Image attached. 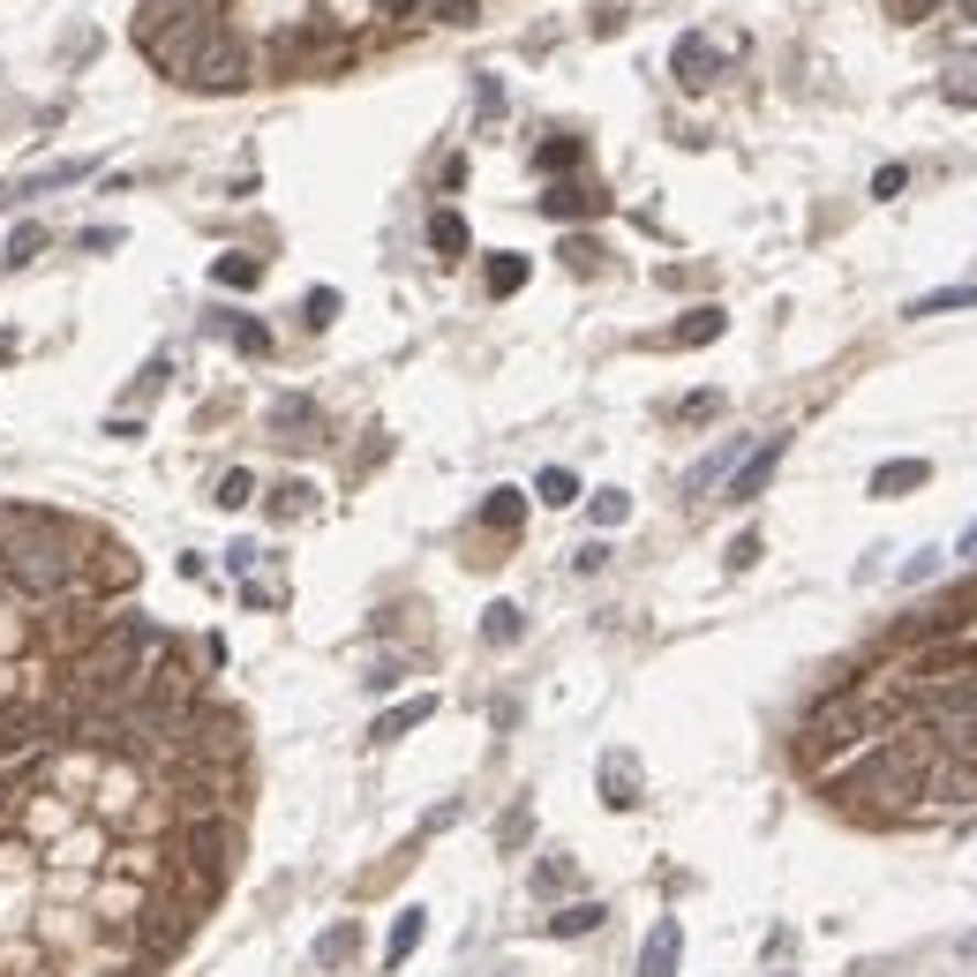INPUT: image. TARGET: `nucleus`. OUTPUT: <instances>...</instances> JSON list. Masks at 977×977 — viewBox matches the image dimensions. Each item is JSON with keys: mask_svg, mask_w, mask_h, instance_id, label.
Returning <instances> with one entry per match:
<instances>
[{"mask_svg": "<svg viewBox=\"0 0 977 977\" xmlns=\"http://www.w3.org/2000/svg\"><path fill=\"white\" fill-rule=\"evenodd\" d=\"M933 760V745H918V737H888V745H872L865 760L835 782V797L857 812H902L918 805V774Z\"/></svg>", "mask_w": 977, "mask_h": 977, "instance_id": "f257e3e1", "label": "nucleus"}, {"mask_svg": "<svg viewBox=\"0 0 977 977\" xmlns=\"http://www.w3.org/2000/svg\"><path fill=\"white\" fill-rule=\"evenodd\" d=\"M888 723V699H865V692H843V699H827L819 715L805 723V760H827V752H850L865 737H880Z\"/></svg>", "mask_w": 977, "mask_h": 977, "instance_id": "f03ea898", "label": "nucleus"}, {"mask_svg": "<svg viewBox=\"0 0 977 977\" xmlns=\"http://www.w3.org/2000/svg\"><path fill=\"white\" fill-rule=\"evenodd\" d=\"M918 805H925V812H970L977 805V760L933 752L925 774H918Z\"/></svg>", "mask_w": 977, "mask_h": 977, "instance_id": "7ed1b4c3", "label": "nucleus"}, {"mask_svg": "<svg viewBox=\"0 0 977 977\" xmlns=\"http://www.w3.org/2000/svg\"><path fill=\"white\" fill-rule=\"evenodd\" d=\"M782 452H790V436H767L760 452H752L745 467L729 474V504H752V497H760L767 481H774V467H782Z\"/></svg>", "mask_w": 977, "mask_h": 977, "instance_id": "20e7f679", "label": "nucleus"}, {"mask_svg": "<svg viewBox=\"0 0 977 977\" xmlns=\"http://www.w3.org/2000/svg\"><path fill=\"white\" fill-rule=\"evenodd\" d=\"M670 68H677V84H684V90H707V84H715V68H723V53L699 39V31H684L677 53H670Z\"/></svg>", "mask_w": 977, "mask_h": 977, "instance_id": "39448f33", "label": "nucleus"}, {"mask_svg": "<svg viewBox=\"0 0 977 977\" xmlns=\"http://www.w3.org/2000/svg\"><path fill=\"white\" fill-rule=\"evenodd\" d=\"M677 955H684V925L677 918H654V933L639 947V977H677Z\"/></svg>", "mask_w": 977, "mask_h": 977, "instance_id": "423d86ee", "label": "nucleus"}, {"mask_svg": "<svg viewBox=\"0 0 977 977\" xmlns=\"http://www.w3.org/2000/svg\"><path fill=\"white\" fill-rule=\"evenodd\" d=\"M601 805H609V812H632L639 805V767L625 760V752L601 760Z\"/></svg>", "mask_w": 977, "mask_h": 977, "instance_id": "0eeeda50", "label": "nucleus"}, {"mask_svg": "<svg viewBox=\"0 0 977 977\" xmlns=\"http://www.w3.org/2000/svg\"><path fill=\"white\" fill-rule=\"evenodd\" d=\"M428 715H436V699H428V692H414V699H399V707H383V715H377V729H369V737H377V745H391V737H406V729H422Z\"/></svg>", "mask_w": 977, "mask_h": 977, "instance_id": "6e6552de", "label": "nucleus"}, {"mask_svg": "<svg viewBox=\"0 0 977 977\" xmlns=\"http://www.w3.org/2000/svg\"><path fill=\"white\" fill-rule=\"evenodd\" d=\"M601 204H609V196H601V188H579V181H556L550 196H542V211H550V218H595Z\"/></svg>", "mask_w": 977, "mask_h": 977, "instance_id": "1a4fd4ad", "label": "nucleus"}, {"mask_svg": "<svg viewBox=\"0 0 977 977\" xmlns=\"http://www.w3.org/2000/svg\"><path fill=\"white\" fill-rule=\"evenodd\" d=\"M933 467L925 459H888V467H872V497H910V489H925Z\"/></svg>", "mask_w": 977, "mask_h": 977, "instance_id": "9d476101", "label": "nucleus"}, {"mask_svg": "<svg viewBox=\"0 0 977 977\" xmlns=\"http://www.w3.org/2000/svg\"><path fill=\"white\" fill-rule=\"evenodd\" d=\"M601 918H609L601 902H564V910H556V918L542 925V933H550V940H587V933L601 925Z\"/></svg>", "mask_w": 977, "mask_h": 977, "instance_id": "9b49d317", "label": "nucleus"}, {"mask_svg": "<svg viewBox=\"0 0 977 977\" xmlns=\"http://www.w3.org/2000/svg\"><path fill=\"white\" fill-rule=\"evenodd\" d=\"M723 332H729L723 308H684V324L670 332V346H707V339H723Z\"/></svg>", "mask_w": 977, "mask_h": 977, "instance_id": "f8f14e48", "label": "nucleus"}, {"mask_svg": "<svg viewBox=\"0 0 977 977\" xmlns=\"http://www.w3.org/2000/svg\"><path fill=\"white\" fill-rule=\"evenodd\" d=\"M519 519H527V497H519V489H489L481 527H489V534H519Z\"/></svg>", "mask_w": 977, "mask_h": 977, "instance_id": "ddd939ff", "label": "nucleus"}, {"mask_svg": "<svg viewBox=\"0 0 977 977\" xmlns=\"http://www.w3.org/2000/svg\"><path fill=\"white\" fill-rule=\"evenodd\" d=\"M422 933H428V910H399V925L383 940V963H406V955L422 947Z\"/></svg>", "mask_w": 977, "mask_h": 977, "instance_id": "4468645a", "label": "nucleus"}, {"mask_svg": "<svg viewBox=\"0 0 977 977\" xmlns=\"http://www.w3.org/2000/svg\"><path fill=\"white\" fill-rule=\"evenodd\" d=\"M519 632H527L519 601H489V609H481V639H489V647H511Z\"/></svg>", "mask_w": 977, "mask_h": 977, "instance_id": "2eb2a0df", "label": "nucleus"}, {"mask_svg": "<svg viewBox=\"0 0 977 977\" xmlns=\"http://www.w3.org/2000/svg\"><path fill=\"white\" fill-rule=\"evenodd\" d=\"M947 308H977V279L970 286H940V294H918L902 316H947Z\"/></svg>", "mask_w": 977, "mask_h": 977, "instance_id": "dca6fc26", "label": "nucleus"}, {"mask_svg": "<svg viewBox=\"0 0 977 977\" xmlns=\"http://www.w3.org/2000/svg\"><path fill=\"white\" fill-rule=\"evenodd\" d=\"M428 249H436V256H467V218L436 211V218H428Z\"/></svg>", "mask_w": 977, "mask_h": 977, "instance_id": "f3484780", "label": "nucleus"}, {"mask_svg": "<svg viewBox=\"0 0 977 977\" xmlns=\"http://www.w3.org/2000/svg\"><path fill=\"white\" fill-rule=\"evenodd\" d=\"M211 279L234 286V294H249L256 279H263V263H256V256H211Z\"/></svg>", "mask_w": 977, "mask_h": 977, "instance_id": "a211bd4d", "label": "nucleus"}, {"mask_svg": "<svg viewBox=\"0 0 977 977\" xmlns=\"http://www.w3.org/2000/svg\"><path fill=\"white\" fill-rule=\"evenodd\" d=\"M519 286H527V256H489V294L504 301V294H519Z\"/></svg>", "mask_w": 977, "mask_h": 977, "instance_id": "6ab92c4d", "label": "nucleus"}, {"mask_svg": "<svg viewBox=\"0 0 977 977\" xmlns=\"http://www.w3.org/2000/svg\"><path fill=\"white\" fill-rule=\"evenodd\" d=\"M534 497H542V504H579V474H572V467H542Z\"/></svg>", "mask_w": 977, "mask_h": 977, "instance_id": "aec40b11", "label": "nucleus"}, {"mask_svg": "<svg viewBox=\"0 0 977 977\" xmlns=\"http://www.w3.org/2000/svg\"><path fill=\"white\" fill-rule=\"evenodd\" d=\"M579 159H587V143H579V135H556V143L534 151V166H542V173H564V166H579Z\"/></svg>", "mask_w": 977, "mask_h": 977, "instance_id": "412c9836", "label": "nucleus"}, {"mask_svg": "<svg viewBox=\"0 0 977 977\" xmlns=\"http://www.w3.org/2000/svg\"><path fill=\"white\" fill-rule=\"evenodd\" d=\"M68 181H90V166H84V159H61V166L31 173V181H23V196H39V188H68Z\"/></svg>", "mask_w": 977, "mask_h": 977, "instance_id": "4be33fe9", "label": "nucleus"}, {"mask_svg": "<svg viewBox=\"0 0 977 977\" xmlns=\"http://www.w3.org/2000/svg\"><path fill=\"white\" fill-rule=\"evenodd\" d=\"M218 324H226V339L241 346V354H271V332H263L256 316H218Z\"/></svg>", "mask_w": 977, "mask_h": 977, "instance_id": "5701e85b", "label": "nucleus"}, {"mask_svg": "<svg viewBox=\"0 0 977 977\" xmlns=\"http://www.w3.org/2000/svg\"><path fill=\"white\" fill-rule=\"evenodd\" d=\"M39 249H45V226H15V234H8V256H0V263H8V271H23V263H31Z\"/></svg>", "mask_w": 977, "mask_h": 977, "instance_id": "b1692460", "label": "nucleus"}, {"mask_svg": "<svg viewBox=\"0 0 977 977\" xmlns=\"http://www.w3.org/2000/svg\"><path fill=\"white\" fill-rule=\"evenodd\" d=\"M249 497H256V474H241V467H234V474H218V497H211L218 511H241Z\"/></svg>", "mask_w": 977, "mask_h": 977, "instance_id": "393cba45", "label": "nucleus"}, {"mask_svg": "<svg viewBox=\"0 0 977 977\" xmlns=\"http://www.w3.org/2000/svg\"><path fill=\"white\" fill-rule=\"evenodd\" d=\"M308 497H316L308 481H279V489H271V511H279V519H301V511H308Z\"/></svg>", "mask_w": 977, "mask_h": 977, "instance_id": "a878e982", "label": "nucleus"}, {"mask_svg": "<svg viewBox=\"0 0 977 977\" xmlns=\"http://www.w3.org/2000/svg\"><path fill=\"white\" fill-rule=\"evenodd\" d=\"M632 519V497L625 489H595V527H625Z\"/></svg>", "mask_w": 977, "mask_h": 977, "instance_id": "bb28decb", "label": "nucleus"}, {"mask_svg": "<svg viewBox=\"0 0 977 977\" xmlns=\"http://www.w3.org/2000/svg\"><path fill=\"white\" fill-rule=\"evenodd\" d=\"M354 947H361V933H354V925H332V933L316 940V963H346Z\"/></svg>", "mask_w": 977, "mask_h": 977, "instance_id": "cd10ccee", "label": "nucleus"}, {"mask_svg": "<svg viewBox=\"0 0 977 977\" xmlns=\"http://www.w3.org/2000/svg\"><path fill=\"white\" fill-rule=\"evenodd\" d=\"M527 835H534V812H527V805H511L504 819H497V843H504V850H519Z\"/></svg>", "mask_w": 977, "mask_h": 977, "instance_id": "c85d7f7f", "label": "nucleus"}, {"mask_svg": "<svg viewBox=\"0 0 977 977\" xmlns=\"http://www.w3.org/2000/svg\"><path fill=\"white\" fill-rule=\"evenodd\" d=\"M308 422H316V406H308V399H279V406H271V428H286V436L308 428Z\"/></svg>", "mask_w": 977, "mask_h": 977, "instance_id": "c756f323", "label": "nucleus"}, {"mask_svg": "<svg viewBox=\"0 0 977 977\" xmlns=\"http://www.w3.org/2000/svg\"><path fill=\"white\" fill-rule=\"evenodd\" d=\"M556 888H572V865H564V857L534 865V894H556Z\"/></svg>", "mask_w": 977, "mask_h": 977, "instance_id": "7c9ffc66", "label": "nucleus"}, {"mask_svg": "<svg viewBox=\"0 0 977 977\" xmlns=\"http://www.w3.org/2000/svg\"><path fill=\"white\" fill-rule=\"evenodd\" d=\"M902 188H910V166H880V173H872V196H880V204H894Z\"/></svg>", "mask_w": 977, "mask_h": 977, "instance_id": "2f4dec72", "label": "nucleus"}, {"mask_svg": "<svg viewBox=\"0 0 977 977\" xmlns=\"http://www.w3.org/2000/svg\"><path fill=\"white\" fill-rule=\"evenodd\" d=\"M428 15H436V23H474L481 0H428Z\"/></svg>", "mask_w": 977, "mask_h": 977, "instance_id": "473e14b6", "label": "nucleus"}, {"mask_svg": "<svg viewBox=\"0 0 977 977\" xmlns=\"http://www.w3.org/2000/svg\"><path fill=\"white\" fill-rule=\"evenodd\" d=\"M332 316H339V294H332V286H316V294H308V324H316V332H324V324H332Z\"/></svg>", "mask_w": 977, "mask_h": 977, "instance_id": "72a5a7b5", "label": "nucleus"}, {"mask_svg": "<svg viewBox=\"0 0 977 977\" xmlns=\"http://www.w3.org/2000/svg\"><path fill=\"white\" fill-rule=\"evenodd\" d=\"M933 572H940V550H918L902 564V587H918V579H933Z\"/></svg>", "mask_w": 977, "mask_h": 977, "instance_id": "f704fd0d", "label": "nucleus"}, {"mask_svg": "<svg viewBox=\"0 0 977 977\" xmlns=\"http://www.w3.org/2000/svg\"><path fill=\"white\" fill-rule=\"evenodd\" d=\"M564 263H579V271H587V263H601V249L587 241V234H564Z\"/></svg>", "mask_w": 977, "mask_h": 977, "instance_id": "c9c22d12", "label": "nucleus"}, {"mask_svg": "<svg viewBox=\"0 0 977 977\" xmlns=\"http://www.w3.org/2000/svg\"><path fill=\"white\" fill-rule=\"evenodd\" d=\"M752 556H760V534H737L729 542V572H752Z\"/></svg>", "mask_w": 977, "mask_h": 977, "instance_id": "e433bc0d", "label": "nucleus"}, {"mask_svg": "<svg viewBox=\"0 0 977 977\" xmlns=\"http://www.w3.org/2000/svg\"><path fill=\"white\" fill-rule=\"evenodd\" d=\"M715 406H723V399H715V391H692V399H684L677 414H684V422H699V414H715Z\"/></svg>", "mask_w": 977, "mask_h": 977, "instance_id": "4c0bfd02", "label": "nucleus"}, {"mask_svg": "<svg viewBox=\"0 0 977 977\" xmlns=\"http://www.w3.org/2000/svg\"><path fill=\"white\" fill-rule=\"evenodd\" d=\"M888 8H894V15H902V23H925V15H933L940 0H888Z\"/></svg>", "mask_w": 977, "mask_h": 977, "instance_id": "58836bf2", "label": "nucleus"}, {"mask_svg": "<svg viewBox=\"0 0 977 977\" xmlns=\"http://www.w3.org/2000/svg\"><path fill=\"white\" fill-rule=\"evenodd\" d=\"M572 564H579V572H601V564H609V542H587V550L572 556Z\"/></svg>", "mask_w": 977, "mask_h": 977, "instance_id": "ea45409f", "label": "nucleus"}, {"mask_svg": "<svg viewBox=\"0 0 977 977\" xmlns=\"http://www.w3.org/2000/svg\"><path fill=\"white\" fill-rule=\"evenodd\" d=\"M947 106H977V76H963V84L947 76Z\"/></svg>", "mask_w": 977, "mask_h": 977, "instance_id": "a19ab883", "label": "nucleus"}, {"mask_svg": "<svg viewBox=\"0 0 977 977\" xmlns=\"http://www.w3.org/2000/svg\"><path fill=\"white\" fill-rule=\"evenodd\" d=\"M955 556H977V527H970V534H963V542H955Z\"/></svg>", "mask_w": 977, "mask_h": 977, "instance_id": "79ce46f5", "label": "nucleus"}, {"mask_svg": "<svg viewBox=\"0 0 977 977\" xmlns=\"http://www.w3.org/2000/svg\"><path fill=\"white\" fill-rule=\"evenodd\" d=\"M955 8H963V23H977V0H955Z\"/></svg>", "mask_w": 977, "mask_h": 977, "instance_id": "37998d69", "label": "nucleus"}]
</instances>
